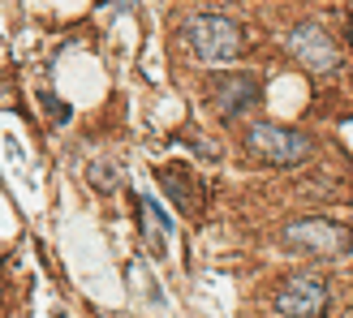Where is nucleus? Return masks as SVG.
Listing matches in <instances>:
<instances>
[{
    "label": "nucleus",
    "mask_w": 353,
    "mask_h": 318,
    "mask_svg": "<svg viewBox=\"0 0 353 318\" xmlns=\"http://www.w3.org/2000/svg\"><path fill=\"white\" fill-rule=\"evenodd\" d=\"M185 43H190V52L203 65H228V61H237L245 52L241 26L233 22V17H216V13L194 17V22L185 26Z\"/></svg>",
    "instance_id": "obj_2"
},
{
    "label": "nucleus",
    "mask_w": 353,
    "mask_h": 318,
    "mask_svg": "<svg viewBox=\"0 0 353 318\" xmlns=\"http://www.w3.org/2000/svg\"><path fill=\"white\" fill-rule=\"evenodd\" d=\"M280 241L289 245L293 254H314V258H345L353 250V224L345 220H327V215H310L289 224Z\"/></svg>",
    "instance_id": "obj_1"
},
{
    "label": "nucleus",
    "mask_w": 353,
    "mask_h": 318,
    "mask_svg": "<svg viewBox=\"0 0 353 318\" xmlns=\"http://www.w3.org/2000/svg\"><path fill=\"white\" fill-rule=\"evenodd\" d=\"M245 147H250V155H259L263 164H280V168L306 164L310 151H314L310 134L289 129V125H272V120H259V125H250V134H245Z\"/></svg>",
    "instance_id": "obj_3"
},
{
    "label": "nucleus",
    "mask_w": 353,
    "mask_h": 318,
    "mask_svg": "<svg viewBox=\"0 0 353 318\" xmlns=\"http://www.w3.org/2000/svg\"><path fill=\"white\" fill-rule=\"evenodd\" d=\"M138 206H143V215H147V233H151V245H155V254H164V245L172 237V220L164 215V206L151 198V193H143L138 198Z\"/></svg>",
    "instance_id": "obj_8"
},
{
    "label": "nucleus",
    "mask_w": 353,
    "mask_h": 318,
    "mask_svg": "<svg viewBox=\"0 0 353 318\" xmlns=\"http://www.w3.org/2000/svg\"><path fill=\"white\" fill-rule=\"evenodd\" d=\"M160 181H164V189L176 198V206H181L185 215H199V211H203V189L190 185V176L181 168H160Z\"/></svg>",
    "instance_id": "obj_7"
},
{
    "label": "nucleus",
    "mask_w": 353,
    "mask_h": 318,
    "mask_svg": "<svg viewBox=\"0 0 353 318\" xmlns=\"http://www.w3.org/2000/svg\"><path fill=\"white\" fill-rule=\"evenodd\" d=\"M327 301H332L327 279H319V275H293V279L280 284L272 306H276L280 318H323Z\"/></svg>",
    "instance_id": "obj_4"
},
{
    "label": "nucleus",
    "mask_w": 353,
    "mask_h": 318,
    "mask_svg": "<svg viewBox=\"0 0 353 318\" xmlns=\"http://www.w3.org/2000/svg\"><path fill=\"white\" fill-rule=\"evenodd\" d=\"M349 318H353V314H349Z\"/></svg>",
    "instance_id": "obj_10"
},
{
    "label": "nucleus",
    "mask_w": 353,
    "mask_h": 318,
    "mask_svg": "<svg viewBox=\"0 0 353 318\" xmlns=\"http://www.w3.org/2000/svg\"><path fill=\"white\" fill-rule=\"evenodd\" d=\"M289 52L297 56V65H306L310 74H332L341 65V52H336V39L319 26V22H302L293 26L289 34Z\"/></svg>",
    "instance_id": "obj_5"
},
{
    "label": "nucleus",
    "mask_w": 353,
    "mask_h": 318,
    "mask_svg": "<svg viewBox=\"0 0 353 318\" xmlns=\"http://www.w3.org/2000/svg\"><path fill=\"white\" fill-rule=\"evenodd\" d=\"M99 318H130V314H117V310H99Z\"/></svg>",
    "instance_id": "obj_9"
},
{
    "label": "nucleus",
    "mask_w": 353,
    "mask_h": 318,
    "mask_svg": "<svg viewBox=\"0 0 353 318\" xmlns=\"http://www.w3.org/2000/svg\"><path fill=\"white\" fill-rule=\"evenodd\" d=\"M259 99H263V86L254 82V74H224V78L211 82V108L220 116H241Z\"/></svg>",
    "instance_id": "obj_6"
}]
</instances>
